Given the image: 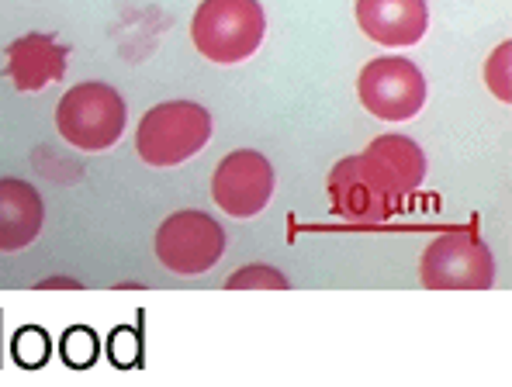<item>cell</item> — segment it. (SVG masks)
I'll return each instance as SVG.
<instances>
[{"mask_svg":"<svg viewBox=\"0 0 512 387\" xmlns=\"http://www.w3.org/2000/svg\"><path fill=\"white\" fill-rule=\"evenodd\" d=\"M267 35L260 0H205L194 11L191 39L212 63H243Z\"/></svg>","mask_w":512,"mask_h":387,"instance_id":"obj_1","label":"cell"},{"mask_svg":"<svg viewBox=\"0 0 512 387\" xmlns=\"http://www.w3.org/2000/svg\"><path fill=\"white\" fill-rule=\"evenodd\" d=\"M212 139V115L194 101H167L146 111L135 132V149L149 166H177L198 156Z\"/></svg>","mask_w":512,"mask_h":387,"instance_id":"obj_2","label":"cell"},{"mask_svg":"<svg viewBox=\"0 0 512 387\" xmlns=\"http://www.w3.org/2000/svg\"><path fill=\"white\" fill-rule=\"evenodd\" d=\"M56 128L70 146L104 153L125 132V101L108 83H77L56 104Z\"/></svg>","mask_w":512,"mask_h":387,"instance_id":"obj_3","label":"cell"},{"mask_svg":"<svg viewBox=\"0 0 512 387\" xmlns=\"http://www.w3.org/2000/svg\"><path fill=\"white\" fill-rule=\"evenodd\" d=\"M423 287L433 291H488L495 280L492 249L471 229L447 232L423 253Z\"/></svg>","mask_w":512,"mask_h":387,"instance_id":"obj_4","label":"cell"},{"mask_svg":"<svg viewBox=\"0 0 512 387\" xmlns=\"http://www.w3.org/2000/svg\"><path fill=\"white\" fill-rule=\"evenodd\" d=\"M360 104L381 121H409L426 104V77L402 56L374 59L357 77Z\"/></svg>","mask_w":512,"mask_h":387,"instance_id":"obj_5","label":"cell"},{"mask_svg":"<svg viewBox=\"0 0 512 387\" xmlns=\"http://www.w3.org/2000/svg\"><path fill=\"white\" fill-rule=\"evenodd\" d=\"M225 253V232L205 211H177L156 232V260L173 273L212 270Z\"/></svg>","mask_w":512,"mask_h":387,"instance_id":"obj_6","label":"cell"},{"mask_svg":"<svg viewBox=\"0 0 512 387\" xmlns=\"http://www.w3.org/2000/svg\"><path fill=\"white\" fill-rule=\"evenodd\" d=\"M329 201L336 215L350 225H381L402 208L398 197L384 191L364 156H346L329 170Z\"/></svg>","mask_w":512,"mask_h":387,"instance_id":"obj_7","label":"cell"},{"mask_svg":"<svg viewBox=\"0 0 512 387\" xmlns=\"http://www.w3.org/2000/svg\"><path fill=\"white\" fill-rule=\"evenodd\" d=\"M274 194V166L256 149H239L218 163L212 177L215 204L232 218H253L270 204Z\"/></svg>","mask_w":512,"mask_h":387,"instance_id":"obj_8","label":"cell"},{"mask_svg":"<svg viewBox=\"0 0 512 387\" xmlns=\"http://www.w3.org/2000/svg\"><path fill=\"white\" fill-rule=\"evenodd\" d=\"M357 21L378 45L405 49L426 35L429 11L426 0H357Z\"/></svg>","mask_w":512,"mask_h":387,"instance_id":"obj_9","label":"cell"},{"mask_svg":"<svg viewBox=\"0 0 512 387\" xmlns=\"http://www.w3.org/2000/svg\"><path fill=\"white\" fill-rule=\"evenodd\" d=\"M360 156L367 159V166L384 184V191L398 197V201L405 194L419 191V184L426 180V153L405 135H378Z\"/></svg>","mask_w":512,"mask_h":387,"instance_id":"obj_10","label":"cell"},{"mask_svg":"<svg viewBox=\"0 0 512 387\" xmlns=\"http://www.w3.org/2000/svg\"><path fill=\"white\" fill-rule=\"evenodd\" d=\"M66 73V49L52 35H21L7 45V77L21 94H32L49 83H59Z\"/></svg>","mask_w":512,"mask_h":387,"instance_id":"obj_11","label":"cell"},{"mask_svg":"<svg viewBox=\"0 0 512 387\" xmlns=\"http://www.w3.org/2000/svg\"><path fill=\"white\" fill-rule=\"evenodd\" d=\"M45 208L42 197L25 180H0V253H18L32 246L42 232Z\"/></svg>","mask_w":512,"mask_h":387,"instance_id":"obj_12","label":"cell"},{"mask_svg":"<svg viewBox=\"0 0 512 387\" xmlns=\"http://www.w3.org/2000/svg\"><path fill=\"white\" fill-rule=\"evenodd\" d=\"M229 291H253V287H263V291H288V277L274 267H243L239 273H232L225 280Z\"/></svg>","mask_w":512,"mask_h":387,"instance_id":"obj_13","label":"cell"},{"mask_svg":"<svg viewBox=\"0 0 512 387\" xmlns=\"http://www.w3.org/2000/svg\"><path fill=\"white\" fill-rule=\"evenodd\" d=\"M509 63H512V45H499L495 49V56L488 59V66H485V77L488 83H492V90H495V97H502V101H512V70H509Z\"/></svg>","mask_w":512,"mask_h":387,"instance_id":"obj_14","label":"cell"},{"mask_svg":"<svg viewBox=\"0 0 512 387\" xmlns=\"http://www.w3.org/2000/svg\"><path fill=\"white\" fill-rule=\"evenodd\" d=\"M63 353H66V360H70L73 367H87V363L94 360V353H97L94 336H90L87 329H73L70 336H66V343H63Z\"/></svg>","mask_w":512,"mask_h":387,"instance_id":"obj_15","label":"cell"},{"mask_svg":"<svg viewBox=\"0 0 512 387\" xmlns=\"http://www.w3.org/2000/svg\"><path fill=\"white\" fill-rule=\"evenodd\" d=\"M45 353H49V346H45V336L35 329H25L18 336V360L28 363V367H35V363L45 360Z\"/></svg>","mask_w":512,"mask_h":387,"instance_id":"obj_16","label":"cell"},{"mask_svg":"<svg viewBox=\"0 0 512 387\" xmlns=\"http://www.w3.org/2000/svg\"><path fill=\"white\" fill-rule=\"evenodd\" d=\"M39 287H80V284H77V280H63V277H59V280H45V284H39Z\"/></svg>","mask_w":512,"mask_h":387,"instance_id":"obj_17","label":"cell"}]
</instances>
